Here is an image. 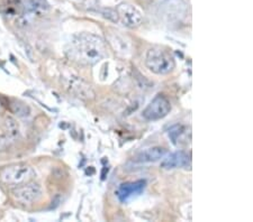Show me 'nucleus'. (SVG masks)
<instances>
[{"instance_id":"obj_18","label":"nucleus","mask_w":253,"mask_h":222,"mask_svg":"<svg viewBox=\"0 0 253 222\" xmlns=\"http://www.w3.org/2000/svg\"><path fill=\"white\" fill-rule=\"evenodd\" d=\"M103 15L105 18H108L109 20H112V22H117L118 20V16L116 10H112V9H105L103 11Z\"/></svg>"},{"instance_id":"obj_7","label":"nucleus","mask_w":253,"mask_h":222,"mask_svg":"<svg viewBox=\"0 0 253 222\" xmlns=\"http://www.w3.org/2000/svg\"><path fill=\"white\" fill-rule=\"evenodd\" d=\"M118 19L122 20L126 27L135 28L141 25L142 15L135 7L128 3H121L116 8Z\"/></svg>"},{"instance_id":"obj_10","label":"nucleus","mask_w":253,"mask_h":222,"mask_svg":"<svg viewBox=\"0 0 253 222\" xmlns=\"http://www.w3.org/2000/svg\"><path fill=\"white\" fill-rule=\"evenodd\" d=\"M108 43L111 44L113 50L116 52V53L127 56L132 52V47H130L129 40H126L124 36H122L118 33H109L107 36Z\"/></svg>"},{"instance_id":"obj_6","label":"nucleus","mask_w":253,"mask_h":222,"mask_svg":"<svg viewBox=\"0 0 253 222\" xmlns=\"http://www.w3.org/2000/svg\"><path fill=\"white\" fill-rule=\"evenodd\" d=\"M67 88L72 95L84 100H91L95 98V91L92 90L90 84L84 82L79 76L71 75L67 79Z\"/></svg>"},{"instance_id":"obj_9","label":"nucleus","mask_w":253,"mask_h":222,"mask_svg":"<svg viewBox=\"0 0 253 222\" xmlns=\"http://www.w3.org/2000/svg\"><path fill=\"white\" fill-rule=\"evenodd\" d=\"M160 9L163 13V16H166L170 20H173L181 17L186 8L182 0H162Z\"/></svg>"},{"instance_id":"obj_11","label":"nucleus","mask_w":253,"mask_h":222,"mask_svg":"<svg viewBox=\"0 0 253 222\" xmlns=\"http://www.w3.org/2000/svg\"><path fill=\"white\" fill-rule=\"evenodd\" d=\"M189 163V157L183 152H175L173 154H170L162 160L161 167L165 169L185 167Z\"/></svg>"},{"instance_id":"obj_5","label":"nucleus","mask_w":253,"mask_h":222,"mask_svg":"<svg viewBox=\"0 0 253 222\" xmlns=\"http://www.w3.org/2000/svg\"><path fill=\"white\" fill-rule=\"evenodd\" d=\"M42 193V188L39 184L27 182V183L14 189L11 194H13L14 200L19 202V203L32 204L41 199Z\"/></svg>"},{"instance_id":"obj_3","label":"nucleus","mask_w":253,"mask_h":222,"mask_svg":"<svg viewBox=\"0 0 253 222\" xmlns=\"http://www.w3.org/2000/svg\"><path fill=\"white\" fill-rule=\"evenodd\" d=\"M35 177V171L26 164H13L0 169V181L7 185H22Z\"/></svg>"},{"instance_id":"obj_4","label":"nucleus","mask_w":253,"mask_h":222,"mask_svg":"<svg viewBox=\"0 0 253 222\" xmlns=\"http://www.w3.org/2000/svg\"><path fill=\"white\" fill-rule=\"evenodd\" d=\"M171 111L170 101L165 95H158L156 98L146 106L143 110V118L149 121H157L168 116Z\"/></svg>"},{"instance_id":"obj_14","label":"nucleus","mask_w":253,"mask_h":222,"mask_svg":"<svg viewBox=\"0 0 253 222\" xmlns=\"http://www.w3.org/2000/svg\"><path fill=\"white\" fill-rule=\"evenodd\" d=\"M5 127L7 131L8 139H14L19 135V128L16 120L11 118V117H7L5 119Z\"/></svg>"},{"instance_id":"obj_20","label":"nucleus","mask_w":253,"mask_h":222,"mask_svg":"<svg viewBox=\"0 0 253 222\" xmlns=\"http://www.w3.org/2000/svg\"><path fill=\"white\" fill-rule=\"evenodd\" d=\"M72 1H75V2H83L84 0H72Z\"/></svg>"},{"instance_id":"obj_13","label":"nucleus","mask_w":253,"mask_h":222,"mask_svg":"<svg viewBox=\"0 0 253 222\" xmlns=\"http://www.w3.org/2000/svg\"><path fill=\"white\" fill-rule=\"evenodd\" d=\"M50 9L47 0H26L25 10L34 16H40Z\"/></svg>"},{"instance_id":"obj_8","label":"nucleus","mask_w":253,"mask_h":222,"mask_svg":"<svg viewBox=\"0 0 253 222\" xmlns=\"http://www.w3.org/2000/svg\"><path fill=\"white\" fill-rule=\"evenodd\" d=\"M146 182L144 180H138L135 182H126L118 188L116 196L121 202H127L133 197L140 195L144 191Z\"/></svg>"},{"instance_id":"obj_1","label":"nucleus","mask_w":253,"mask_h":222,"mask_svg":"<svg viewBox=\"0 0 253 222\" xmlns=\"http://www.w3.org/2000/svg\"><path fill=\"white\" fill-rule=\"evenodd\" d=\"M68 54L73 61L83 65H95L105 58L107 51L104 39L99 36L81 33L72 38Z\"/></svg>"},{"instance_id":"obj_17","label":"nucleus","mask_w":253,"mask_h":222,"mask_svg":"<svg viewBox=\"0 0 253 222\" xmlns=\"http://www.w3.org/2000/svg\"><path fill=\"white\" fill-rule=\"evenodd\" d=\"M182 127L179 126V125H175V126L171 127L169 129L168 134H169V137L171 138V140H172L173 144H177V140L179 138V136H180L182 134Z\"/></svg>"},{"instance_id":"obj_16","label":"nucleus","mask_w":253,"mask_h":222,"mask_svg":"<svg viewBox=\"0 0 253 222\" xmlns=\"http://www.w3.org/2000/svg\"><path fill=\"white\" fill-rule=\"evenodd\" d=\"M26 0H7V5L13 11H17L18 14H22L25 10Z\"/></svg>"},{"instance_id":"obj_12","label":"nucleus","mask_w":253,"mask_h":222,"mask_svg":"<svg viewBox=\"0 0 253 222\" xmlns=\"http://www.w3.org/2000/svg\"><path fill=\"white\" fill-rule=\"evenodd\" d=\"M166 155H167L166 148L159 147V146L151 147L141 152L140 154L136 156L135 161H137V163H154V161L163 159Z\"/></svg>"},{"instance_id":"obj_15","label":"nucleus","mask_w":253,"mask_h":222,"mask_svg":"<svg viewBox=\"0 0 253 222\" xmlns=\"http://www.w3.org/2000/svg\"><path fill=\"white\" fill-rule=\"evenodd\" d=\"M10 109L15 115H17L19 117H26L30 115V108H28L25 103L19 102V101H14V102H11Z\"/></svg>"},{"instance_id":"obj_19","label":"nucleus","mask_w":253,"mask_h":222,"mask_svg":"<svg viewBox=\"0 0 253 222\" xmlns=\"http://www.w3.org/2000/svg\"><path fill=\"white\" fill-rule=\"evenodd\" d=\"M8 146H9V139H8V137L0 135V152L5 151Z\"/></svg>"},{"instance_id":"obj_2","label":"nucleus","mask_w":253,"mask_h":222,"mask_svg":"<svg viewBox=\"0 0 253 222\" xmlns=\"http://www.w3.org/2000/svg\"><path fill=\"white\" fill-rule=\"evenodd\" d=\"M145 65L151 72L159 75L169 74L175 67L172 55L160 47L150 48L146 53Z\"/></svg>"}]
</instances>
